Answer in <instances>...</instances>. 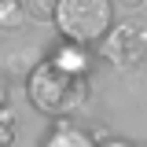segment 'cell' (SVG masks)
<instances>
[{"label": "cell", "instance_id": "6da1fadb", "mask_svg": "<svg viewBox=\"0 0 147 147\" xmlns=\"http://www.w3.org/2000/svg\"><path fill=\"white\" fill-rule=\"evenodd\" d=\"M26 96L48 118H70L88 103V77L55 66L52 59H37L26 74Z\"/></svg>", "mask_w": 147, "mask_h": 147}, {"label": "cell", "instance_id": "7a4b0ae2", "mask_svg": "<svg viewBox=\"0 0 147 147\" xmlns=\"http://www.w3.org/2000/svg\"><path fill=\"white\" fill-rule=\"evenodd\" d=\"M55 30L74 44H99L114 26V0H55Z\"/></svg>", "mask_w": 147, "mask_h": 147}, {"label": "cell", "instance_id": "3957f363", "mask_svg": "<svg viewBox=\"0 0 147 147\" xmlns=\"http://www.w3.org/2000/svg\"><path fill=\"white\" fill-rule=\"evenodd\" d=\"M103 59L118 70H136L147 63V18H125L110 26L107 37L99 40Z\"/></svg>", "mask_w": 147, "mask_h": 147}, {"label": "cell", "instance_id": "277c9868", "mask_svg": "<svg viewBox=\"0 0 147 147\" xmlns=\"http://www.w3.org/2000/svg\"><path fill=\"white\" fill-rule=\"evenodd\" d=\"M52 63L55 66H63V70H70V74H81V77H88L92 70V55L85 44H74V40H63L59 48L52 52Z\"/></svg>", "mask_w": 147, "mask_h": 147}, {"label": "cell", "instance_id": "5b68a950", "mask_svg": "<svg viewBox=\"0 0 147 147\" xmlns=\"http://www.w3.org/2000/svg\"><path fill=\"white\" fill-rule=\"evenodd\" d=\"M26 26L22 0H0V33H18Z\"/></svg>", "mask_w": 147, "mask_h": 147}, {"label": "cell", "instance_id": "8992f818", "mask_svg": "<svg viewBox=\"0 0 147 147\" xmlns=\"http://www.w3.org/2000/svg\"><path fill=\"white\" fill-rule=\"evenodd\" d=\"M22 11L33 22H52L55 18V0H22Z\"/></svg>", "mask_w": 147, "mask_h": 147}, {"label": "cell", "instance_id": "52a82bcc", "mask_svg": "<svg viewBox=\"0 0 147 147\" xmlns=\"http://www.w3.org/2000/svg\"><path fill=\"white\" fill-rule=\"evenodd\" d=\"M33 55H37L33 48H22V52H15V55H11V59H15V63H11V70H18V74L26 70V74H30V66H33V63H37Z\"/></svg>", "mask_w": 147, "mask_h": 147}, {"label": "cell", "instance_id": "ba28073f", "mask_svg": "<svg viewBox=\"0 0 147 147\" xmlns=\"http://www.w3.org/2000/svg\"><path fill=\"white\" fill-rule=\"evenodd\" d=\"M114 4H118V7H121V11H129V15H136V11H140V7H144L147 0H114Z\"/></svg>", "mask_w": 147, "mask_h": 147}, {"label": "cell", "instance_id": "9c48e42d", "mask_svg": "<svg viewBox=\"0 0 147 147\" xmlns=\"http://www.w3.org/2000/svg\"><path fill=\"white\" fill-rule=\"evenodd\" d=\"M7 103V88H4V81H0V107Z\"/></svg>", "mask_w": 147, "mask_h": 147}, {"label": "cell", "instance_id": "30bf717a", "mask_svg": "<svg viewBox=\"0 0 147 147\" xmlns=\"http://www.w3.org/2000/svg\"><path fill=\"white\" fill-rule=\"evenodd\" d=\"M107 147H129V144H121V140H110V144Z\"/></svg>", "mask_w": 147, "mask_h": 147}, {"label": "cell", "instance_id": "8fae6325", "mask_svg": "<svg viewBox=\"0 0 147 147\" xmlns=\"http://www.w3.org/2000/svg\"><path fill=\"white\" fill-rule=\"evenodd\" d=\"M0 147H7V144H4V140H0Z\"/></svg>", "mask_w": 147, "mask_h": 147}]
</instances>
